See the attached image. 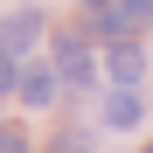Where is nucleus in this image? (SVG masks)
Masks as SVG:
<instances>
[{
  "label": "nucleus",
  "instance_id": "1a4fd4ad",
  "mask_svg": "<svg viewBox=\"0 0 153 153\" xmlns=\"http://www.w3.org/2000/svg\"><path fill=\"white\" fill-rule=\"evenodd\" d=\"M0 91H14V56H0Z\"/></svg>",
  "mask_w": 153,
  "mask_h": 153
},
{
  "label": "nucleus",
  "instance_id": "9d476101",
  "mask_svg": "<svg viewBox=\"0 0 153 153\" xmlns=\"http://www.w3.org/2000/svg\"><path fill=\"white\" fill-rule=\"evenodd\" d=\"M84 7H91V14H105V7H111V0H84Z\"/></svg>",
  "mask_w": 153,
  "mask_h": 153
},
{
  "label": "nucleus",
  "instance_id": "423d86ee",
  "mask_svg": "<svg viewBox=\"0 0 153 153\" xmlns=\"http://www.w3.org/2000/svg\"><path fill=\"white\" fill-rule=\"evenodd\" d=\"M21 97H28V105H49V97H56V76H49V70H28V76H21Z\"/></svg>",
  "mask_w": 153,
  "mask_h": 153
},
{
  "label": "nucleus",
  "instance_id": "f257e3e1",
  "mask_svg": "<svg viewBox=\"0 0 153 153\" xmlns=\"http://www.w3.org/2000/svg\"><path fill=\"white\" fill-rule=\"evenodd\" d=\"M153 14V0H111L105 14H97V35H125L132 21H146Z\"/></svg>",
  "mask_w": 153,
  "mask_h": 153
},
{
  "label": "nucleus",
  "instance_id": "6e6552de",
  "mask_svg": "<svg viewBox=\"0 0 153 153\" xmlns=\"http://www.w3.org/2000/svg\"><path fill=\"white\" fill-rule=\"evenodd\" d=\"M0 153H28V132H14V125H0Z\"/></svg>",
  "mask_w": 153,
  "mask_h": 153
},
{
  "label": "nucleus",
  "instance_id": "f03ea898",
  "mask_svg": "<svg viewBox=\"0 0 153 153\" xmlns=\"http://www.w3.org/2000/svg\"><path fill=\"white\" fill-rule=\"evenodd\" d=\"M56 56H63V76H70V84H84V76H91V56H84V28H63Z\"/></svg>",
  "mask_w": 153,
  "mask_h": 153
},
{
  "label": "nucleus",
  "instance_id": "39448f33",
  "mask_svg": "<svg viewBox=\"0 0 153 153\" xmlns=\"http://www.w3.org/2000/svg\"><path fill=\"white\" fill-rule=\"evenodd\" d=\"M139 118H146V105H139L132 91H118V97H105V125H111V132H132Z\"/></svg>",
  "mask_w": 153,
  "mask_h": 153
},
{
  "label": "nucleus",
  "instance_id": "9b49d317",
  "mask_svg": "<svg viewBox=\"0 0 153 153\" xmlns=\"http://www.w3.org/2000/svg\"><path fill=\"white\" fill-rule=\"evenodd\" d=\"M146 153H153V146H146Z\"/></svg>",
  "mask_w": 153,
  "mask_h": 153
},
{
  "label": "nucleus",
  "instance_id": "0eeeda50",
  "mask_svg": "<svg viewBox=\"0 0 153 153\" xmlns=\"http://www.w3.org/2000/svg\"><path fill=\"white\" fill-rule=\"evenodd\" d=\"M49 153H91V139H84V132H56V146H49Z\"/></svg>",
  "mask_w": 153,
  "mask_h": 153
},
{
  "label": "nucleus",
  "instance_id": "20e7f679",
  "mask_svg": "<svg viewBox=\"0 0 153 153\" xmlns=\"http://www.w3.org/2000/svg\"><path fill=\"white\" fill-rule=\"evenodd\" d=\"M35 35H42V14L28 7V14H14V21H7V28H0V49H7V56H21V49H28Z\"/></svg>",
  "mask_w": 153,
  "mask_h": 153
},
{
  "label": "nucleus",
  "instance_id": "7ed1b4c3",
  "mask_svg": "<svg viewBox=\"0 0 153 153\" xmlns=\"http://www.w3.org/2000/svg\"><path fill=\"white\" fill-rule=\"evenodd\" d=\"M111 76H118V91H132L139 76H146V49H132V42H118V49H111Z\"/></svg>",
  "mask_w": 153,
  "mask_h": 153
}]
</instances>
